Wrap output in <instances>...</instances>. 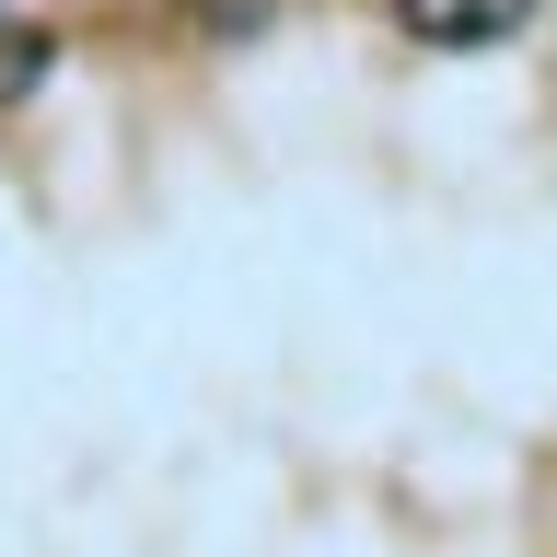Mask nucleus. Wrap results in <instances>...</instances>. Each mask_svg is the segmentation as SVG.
<instances>
[{
	"label": "nucleus",
	"instance_id": "f257e3e1",
	"mask_svg": "<svg viewBox=\"0 0 557 557\" xmlns=\"http://www.w3.org/2000/svg\"><path fill=\"white\" fill-rule=\"evenodd\" d=\"M395 24L418 47H499V35L534 24V0H395Z\"/></svg>",
	"mask_w": 557,
	"mask_h": 557
},
{
	"label": "nucleus",
	"instance_id": "f03ea898",
	"mask_svg": "<svg viewBox=\"0 0 557 557\" xmlns=\"http://www.w3.org/2000/svg\"><path fill=\"white\" fill-rule=\"evenodd\" d=\"M47 82V35H0V104Z\"/></svg>",
	"mask_w": 557,
	"mask_h": 557
}]
</instances>
